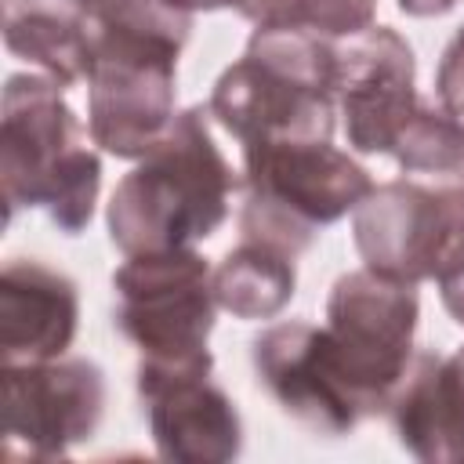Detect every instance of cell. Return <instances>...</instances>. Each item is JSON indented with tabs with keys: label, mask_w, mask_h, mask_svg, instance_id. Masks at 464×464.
Masks as SVG:
<instances>
[{
	"label": "cell",
	"mask_w": 464,
	"mask_h": 464,
	"mask_svg": "<svg viewBox=\"0 0 464 464\" xmlns=\"http://www.w3.org/2000/svg\"><path fill=\"white\" fill-rule=\"evenodd\" d=\"M460 0H399V11L410 14V18H435V14H446L453 11Z\"/></svg>",
	"instance_id": "obj_22"
},
{
	"label": "cell",
	"mask_w": 464,
	"mask_h": 464,
	"mask_svg": "<svg viewBox=\"0 0 464 464\" xmlns=\"http://www.w3.org/2000/svg\"><path fill=\"white\" fill-rule=\"evenodd\" d=\"M334 44L337 40L308 29L254 25L243 58L232 62L210 91V116L239 149L330 141L337 116Z\"/></svg>",
	"instance_id": "obj_2"
},
{
	"label": "cell",
	"mask_w": 464,
	"mask_h": 464,
	"mask_svg": "<svg viewBox=\"0 0 464 464\" xmlns=\"http://www.w3.org/2000/svg\"><path fill=\"white\" fill-rule=\"evenodd\" d=\"M4 453L11 460H54L94 439L105 413V377L91 359L0 362Z\"/></svg>",
	"instance_id": "obj_9"
},
{
	"label": "cell",
	"mask_w": 464,
	"mask_h": 464,
	"mask_svg": "<svg viewBox=\"0 0 464 464\" xmlns=\"http://www.w3.org/2000/svg\"><path fill=\"white\" fill-rule=\"evenodd\" d=\"M236 188L243 174L214 141L210 109L192 105L116 181L105 210L109 239L123 257L196 246L225 225Z\"/></svg>",
	"instance_id": "obj_1"
},
{
	"label": "cell",
	"mask_w": 464,
	"mask_h": 464,
	"mask_svg": "<svg viewBox=\"0 0 464 464\" xmlns=\"http://www.w3.org/2000/svg\"><path fill=\"white\" fill-rule=\"evenodd\" d=\"M62 91L44 72L7 76L0 98V185L7 218L22 207H44L58 232L76 236L94 218L102 160Z\"/></svg>",
	"instance_id": "obj_3"
},
{
	"label": "cell",
	"mask_w": 464,
	"mask_h": 464,
	"mask_svg": "<svg viewBox=\"0 0 464 464\" xmlns=\"http://www.w3.org/2000/svg\"><path fill=\"white\" fill-rule=\"evenodd\" d=\"M435 98L450 116L464 120V25L442 47V58L435 69Z\"/></svg>",
	"instance_id": "obj_20"
},
{
	"label": "cell",
	"mask_w": 464,
	"mask_h": 464,
	"mask_svg": "<svg viewBox=\"0 0 464 464\" xmlns=\"http://www.w3.org/2000/svg\"><path fill=\"white\" fill-rule=\"evenodd\" d=\"M439 297H442V308L450 312V319L464 326V268L439 279Z\"/></svg>",
	"instance_id": "obj_21"
},
{
	"label": "cell",
	"mask_w": 464,
	"mask_h": 464,
	"mask_svg": "<svg viewBox=\"0 0 464 464\" xmlns=\"http://www.w3.org/2000/svg\"><path fill=\"white\" fill-rule=\"evenodd\" d=\"M185 4L188 11H218V7H228V0H178Z\"/></svg>",
	"instance_id": "obj_23"
},
{
	"label": "cell",
	"mask_w": 464,
	"mask_h": 464,
	"mask_svg": "<svg viewBox=\"0 0 464 464\" xmlns=\"http://www.w3.org/2000/svg\"><path fill=\"white\" fill-rule=\"evenodd\" d=\"M370 188V170L330 141L243 149L239 239L301 257L319 228L355 210Z\"/></svg>",
	"instance_id": "obj_4"
},
{
	"label": "cell",
	"mask_w": 464,
	"mask_h": 464,
	"mask_svg": "<svg viewBox=\"0 0 464 464\" xmlns=\"http://www.w3.org/2000/svg\"><path fill=\"white\" fill-rule=\"evenodd\" d=\"M4 4V47L36 65L44 76L72 87L87 80L94 25L80 0H0Z\"/></svg>",
	"instance_id": "obj_15"
},
{
	"label": "cell",
	"mask_w": 464,
	"mask_h": 464,
	"mask_svg": "<svg viewBox=\"0 0 464 464\" xmlns=\"http://www.w3.org/2000/svg\"><path fill=\"white\" fill-rule=\"evenodd\" d=\"M94 33H134L160 36L185 47L192 33V14L178 0H80Z\"/></svg>",
	"instance_id": "obj_19"
},
{
	"label": "cell",
	"mask_w": 464,
	"mask_h": 464,
	"mask_svg": "<svg viewBox=\"0 0 464 464\" xmlns=\"http://www.w3.org/2000/svg\"><path fill=\"white\" fill-rule=\"evenodd\" d=\"M116 330L141 352L138 366L188 370L214 366L207 337L214 330V268L192 246L134 254L112 272Z\"/></svg>",
	"instance_id": "obj_5"
},
{
	"label": "cell",
	"mask_w": 464,
	"mask_h": 464,
	"mask_svg": "<svg viewBox=\"0 0 464 464\" xmlns=\"http://www.w3.org/2000/svg\"><path fill=\"white\" fill-rule=\"evenodd\" d=\"M76 283L40 261H7L0 272V362L62 359L76 337Z\"/></svg>",
	"instance_id": "obj_14"
},
{
	"label": "cell",
	"mask_w": 464,
	"mask_h": 464,
	"mask_svg": "<svg viewBox=\"0 0 464 464\" xmlns=\"http://www.w3.org/2000/svg\"><path fill=\"white\" fill-rule=\"evenodd\" d=\"M420 301L413 283L373 268L344 272L326 297V334L370 413H384L413 362Z\"/></svg>",
	"instance_id": "obj_8"
},
{
	"label": "cell",
	"mask_w": 464,
	"mask_h": 464,
	"mask_svg": "<svg viewBox=\"0 0 464 464\" xmlns=\"http://www.w3.org/2000/svg\"><path fill=\"white\" fill-rule=\"evenodd\" d=\"M250 362L257 384L276 399V406L315 435H348L373 417L326 326L301 319L276 323L254 337Z\"/></svg>",
	"instance_id": "obj_10"
},
{
	"label": "cell",
	"mask_w": 464,
	"mask_h": 464,
	"mask_svg": "<svg viewBox=\"0 0 464 464\" xmlns=\"http://www.w3.org/2000/svg\"><path fill=\"white\" fill-rule=\"evenodd\" d=\"M297 257L239 239L236 250H228L214 268V301L232 319H276L297 286Z\"/></svg>",
	"instance_id": "obj_16"
},
{
	"label": "cell",
	"mask_w": 464,
	"mask_h": 464,
	"mask_svg": "<svg viewBox=\"0 0 464 464\" xmlns=\"http://www.w3.org/2000/svg\"><path fill=\"white\" fill-rule=\"evenodd\" d=\"M181 47L160 36L94 33L87 134L116 160H141L174 123Z\"/></svg>",
	"instance_id": "obj_7"
},
{
	"label": "cell",
	"mask_w": 464,
	"mask_h": 464,
	"mask_svg": "<svg viewBox=\"0 0 464 464\" xmlns=\"http://www.w3.org/2000/svg\"><path fill=\"white\" fill-rule=\"evenodd\" d=\"M399 446L424 464H460L464 460V344L453 355L413 352L392 402Z\"/></svg>",
	"instance_id": "obj_13"
},
{
	"label": "cell",
	"mask_w": 464,
	"mask_h": 464,
	"mask_svg": "<svg viewBox=\"0 0 464 464\" xmlns=\"http://www.w3.org/2000/svg\"><path fill=\"white\" fill-rule=\"evenodd\" d=\"M352 239L366 268L399 283L446 279L464 268V181L373 185L352 210Z\"/></svg>",
	"instance_id": "obj_6"
},
{
	"label": "cell",
	"mask_w": 464,
	"mask_h": 464,
	"mask_svg": "<svg viewBox=\"0 0 464 464\" xmlns=\"http://www.w3.org/2000/svg\"><path fill=\"white\" fill-rule=\"evenodd\" d=\"M214 366H138V395L149 410L152 446L174 464H228L243 450L236 402L210 381Z\"/></svg>",
	"instance_id": "obj_12"
},
{
	"label": "cell",
	"mask_w": 464,
	"mask_h": 464,
	"mask_svg": "<svg viewBox=\"0 0 464 464\" xmlns=\"http://www.w3.org/2000/svg\"><path fill=\"white\" fill-rule=\"evenodd\" d=\"M246 22L268 29H308L326 40H344L373 25L377 0H228Z\"/></svg>",
	"instance_id": "obj_17"
},
{
	"label": "cell",
	"mask_w": 464,
	"mask_h": 464,
	"mask_svg": "<svg viewBox=\"0 0 464 464\" xmlns=\"http://www.w3.org/2000/svg\"><path fill=\"white\" fill-rule=\"evenodd\" d=\"M392 156L406 174L457 178L464 163V120L450 116L442 105L420 102L410 123L402 127Z\"/></svg>",
	"instance_id": "obj_18"
},
{
	"label": "cell",
	"mask_w": 464,
	"mask_h": 464,
	"mask_svg": "<svg viewBox=\"0 0 464 464\" xmlns=\"http://www.w3.org/2000/svg\"><path fill=\"white\" fill-rule=\"evenodd\" d=\"M334 98L348 149L392 156L402 127L420 105L417 62L392 25H370L334 44Z\"/></svg>",
	"instance_id": "obj_11"
},
{
	"label": "cell",
	"mask_w": 464,
	"mask_h": 464,
	"mask_svg": "<svg viewBox=\"0 0 464 464\" xmlns=\"http://www.w3.org/2000/svg\"><path fill=\"white\" fill-rule=\"evenodd\" d=\"M457 181H464V163H460V174H457Z\"/></svg>",
	"instance_id": "obj_24"
}]
</instances>
